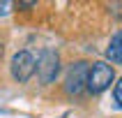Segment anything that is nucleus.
I'll list each match as a JSON object with an SVG mask.
<instances>
[{"label": "nucleus", "instance_id": "obj_1", "mask_svg": "<svg viewBox=\"0 0 122 118\" xmlns=\"http://www.w3.org/2000/svg\"><path fill=\"white\" fill-rule=\"evenodd\" d=\"M113 79H115V72H113V67H111L108 62H104V60L92 62V67H90V72H88L85 88H88L92 95H99V93H104V90L113 83Z\"/></svg>", "mask_w": 122, "mask_h": 118}, {"label": "nucleus", "instance_id": "obj_2", "mask_svg": "<svg viewBox=\"0 0 122 118\" xmlns=\"http://www.w3.org/2000/svg\"><path fill=\"white\" fill-rule=\"evenodd\" d=\"M35 69H37L41 83H51L58 76V72H60V58H58V53L53 49H44L39 53V58H37V62H35Z\"/></svg>", "mask_w": 122, "mask_h": 118}, {"label": "nucleus", "instance_id": "obj_3", "mask_svg": "<svg viewBox=\"0 0 122 118\" xmlns=\"http://www.w3.org/2000/svg\"><path fill=\"white\" fill-rule=\"evenodd\" d=\"M88 72H90V65L85 60L71 62V67L67 72V79H65V90H67L69 95H81L83 90H85Z\"/></svg>", "mask_w": 122, "mask_h": 118}, {"label": "nucleus", "instance_id": "obj_4", "mask_svg": "<svg viewBox=\"0 0 122 118\" xmlns=\"http://www.w3.org/2000/svg\"><path fill=\"white\" fill-rule=\"evenodd\" d=\"M35 74V58L30 51H19L12 58V76L19 83H25Z\"/></svg>", "mask_w": 122, "mask_h": 118}, {"label": "nucleus", "instance_id": "obj_5", "mask_svg": "<svg viewBox=\"0 0 122 118\" xmlns=\"http://www.w3.org/2000/svg\"><path fill=\"white\" fill-rule=\"evenodd\" d=\"M106 58L115 65H122V33H117L113 39H111L108 49H106Z\"/></svg>", "mask_w": 122, "mask_h": 118}, {"label": "nucleus", "instance_id": "obj_6", "mask_svg": "<svg viewBox=\"0 0 122 118\" xmlns=\"http://www.w3.org/2000/svg\"><path fill=\"white\" fill-rule=\"evenodd\" d=\"M113 97H115V104L122 109V76L117 79V83H115V90H113Z\"/></svg>", "mask_w": 122, "mask_h": 118}, {"label": "nucleus", "instance_id": "obj_7", "mask_svg": "<svg viewBox=\"0 0 122 118\" xmlns=\"http://www.w3.org/2000/svg\"><path fill=\"white\" fill-rule=\"evenodd\" d=\"M9 7H12L9 2H0V14H7V9H9Z\"/></svg>", "mask_w": 122, "mask_h": 118}]
</instances>
